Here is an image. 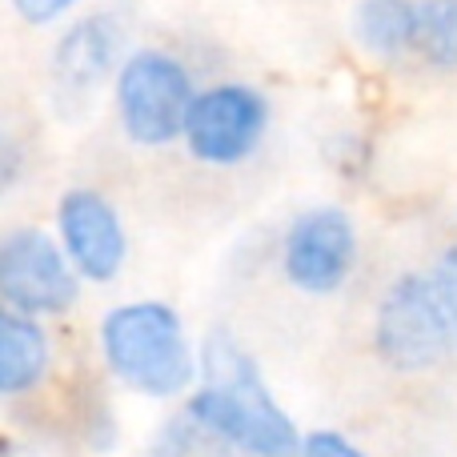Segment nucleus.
Returning a JSON list of instances; mask_svg holds the SVG:
<instances>
[{
    "label": "nucleus",
    "instance_id": "obj_1",
    "mask_svg": "<svg viewBox=\"0 0 457 457\" xmlns=\"http://www.w3.org/2000/svg\"><path fill=\"white\" fill-rule=\"evenodd\" d=\"M201 386L193 389L189 413L205 434L221 437L249 457H293L301 453L297 426L277 405L249 349L225 329H213L201 345Z\"/></svg>",
    "mask_w": 457,
    "mask_h": 457
},
{
    "label": "nucleus",
    "instance_id": "obj_2",
    "mask_svg": "<svg viewBox=\"0 0 457 457\" xmlns=\"http://www.w3.org/2000/svg\"><path fill=\"white\" fill-rule=\"evenodd\" d=\"M104 365L145 397H181L197 381L201 357L185 337V321L165 301H125L101 321Z\"/></svg>",
    "mask_w": 457,
    "mask_h": 457
},
{
    "label": "nucleus",
    "instance_id": "obj_3",
    "mask_svg": "<svg viewBox=\"0 0 457 457\" xmlns=\"http://www.w3.org/2000/svg\"><path fill=\"white\" fill-rule=\"evenodd\" d=\"M197 80L189 64L165 48H133L112 80V109L117 125L141 149H161L185 137Z\"/></svg>",
    "mask_w": 457,
    "mask_h": 457
},
{
    "label": "nucleus",
    "instance_id": "obj_4",
    "mask_svg": "<svg viewBox=\"0 0 457 457\" xmlns=\"http://www.w3.org/2000/svg\"><path fill=\"white\" fill-rule=\"evenodd\" d=\"M457 329L442 305L434 277L402 273L378 301L373 313V345L386 365L402 373L434 370L450 357Z\"/></svg>",
    "mask_w": 457,
    "mask_h": 457
},
{
    "label": "nucleus",
    "instance_id": "obj_5",
    "mask_svg": "<svg viewBox=\"0 0 457 457\" xmlns=\"http://www.w3.org/2000/svg\"><path fill=\"white\" fill-rule=\"evenodd\" d=\"M269 120H273V109L257 85L217 80L197 93L181 141L197 165L237 169L249 157H257V149L265 145Z\"/></svg>",
    "mask_w": 457,
    "mask_h": 457
},
{
    "label": "nucleus",
    "instance_id": "obj_6",
    "mask_svg": "<svg viewBox=\"0 0 457 457\" xmlns=\"http://www.w3.org/2000/svg\"><path fill=\"white\" fill-rule=\"evenodd\" d=\"M80 273L72 269L56 233L37 225L8 228L0 237V301L24 317H61L77 305Z\"/></svg>",
    "mask_w": 457,
    "mask_h": 457
},
{
    "label": "nucleus",
    "instance_id": "obj_7",
    "mask_svg": "<svg viewBox=\"0 0 457 457\" xmlns=\"http://www.w3.org/2000/svg\"><path fill=\"white\" fill-rule=\"evenodd\" d=\"M129 53V32L112 12H88L64 24L48 53V93L56 112L80 117L104 85L112 88Z\"/></svg>",
    "mask_w": 457,
    "mask_h": 457
},
{
    "label": "nucleus",
    "instance_id": "obj_8",
    "mask_svg": "<svg viewBox=\"0 0 457 457\" xmlns=\"http://www.w3.org/2000/svg\"><path fill=\"white\" fill-rule=\"evenodd\" d=\"M357 269V225L341 205H313L285 225L281 273L297 293L329 297Z\"/></svg>",
    "mask_w": 457,
    "mask_h": 457
},
{
    "label": "nucleus",
    "instance_id": "obj_9",
    "mask_svg": "<svg viewBox=\"0 0 457 457\" xmlns=\"http://www.w3.org/2000/svg\"><path fill=\"white\" fill-rule=\"evenodd\" d=\"M56 241L64 245L80 281L109 285L129 261V228L101 189H64L56 201Z\"/></svg>",
    "mask_w": 457,
    "mask_h": 457
},
{
    "label": "nucleus",
    "instance_id": "obj_10",
    "mask_svg": "<svg viewBox=\"0 0 457 457\" xmlns=\"http://www.w3.org/2000/svg\"><path fill=\"white\" fill-rule=\"evenodd\" d=\"M349 32L373 61H405L418 40V0H357Z\"/></svg>",
    "mask_w": 457,
    "mask_h": 457
},
{
    "label": "nucleus",
    "instance_id": "obj_11",
    "mask_svg": "<svg viewBox=\"0 0 457 457\" xmlns=\"http://www.w3.org/2000/svg\"><path fill=\"white\" fill-rule=\"evenodd\" d=\"M48 361H53V349L37 317L4 309L0 313V394L21 397L37 389L48 373Z\"/></svg>",
    "mask_w": 457,
    "mask_h": 457
},
{
    "label": "nucleus",
    "instance_id": "obj_12",
    "mask_svg": "<svg viewBox=\"0 0 457 457\" xmlns=\"http://www.w3.org/2000/svg\"><path fill=\"white\" fill-rule=\"evenodd\" d=\"M413 56L437 72H457V0H418Z\"/></svg>",
    "mask_w": 457,
    "mask_h": 457
},
{
    "label": "nucleus",
    "instance_id": "obj_13",
    "mask_svg": "<svg viewBox=\"0 0 457 457\" xmlns=\"http://www.w3.org/2000/svg\"><path fill=\"white\" fill-rule=\"evenodd\" d=\"M8 4H12V12L21 16L24 24H32V29H45V24L64 21V16H69L72 8L80 4V0H8Z\"/></svg>",
    "mask_w": 457,
    "mask_h": 457
},
{
    "label": "nucleus",
    "instance_id": "obj_14",
    "mask_svg": "<svg viewBox=\"0 0 457 457\" xmlns=\"http://www.w3.org/2000/svg\"><path fill=\"white\" fill-rule=\"evenodd\" d=\"M429 277H434L437 293H442V305H445V313H450V321L457 329V241L442 249V257H437V265Z\"/></svg>",
    "mask_w": 457,
    "mask_h": 457
},
{
    "label": "nucleus",
    "instance_id": "obj_15",
    "mask_svg": "<svg viewBox=\"0 0 457 457\" xmlns=\"http://www.w3.org/2000/svg\"><path fill=\"white\" fill-rule=\"evenodd\" d=\"M197 421L185 413V418H173L165 429L157 434V442H153V457H181L185 450H189V442L197 437Z\"/></svg>",
    "mask_w": 457,
    "mask_h": 457
},
{
    "label": "nucleus",
    "instance_id": "obj_16",
    "mask_svg": "<svg viewBox=\"0 0 457 457\" xmlns=\"http://www.w3.org/2000/svg\"><path fill=\"white\" fill-rule=\"evenodd\" d=\"M301 457H365L349 437H341L337 429H313L301 442Z\"/></svg>",
    "mask_w": 457,
    "mask_h": 457
},
{
    "label": "nucleus",
    "instance_id": "obj_17",
    "mask_svg": "<svg viewBox=\"0 0 457 457\" xmlns=\"http://www.w3.org/2000/svg\"><path fill=\"white\" fill-rule=\"evenodd\" d=\"M21 169H24V149L16 145V137L12 133H4L0 137V189H12L16 185V177H21Z\"/></svg>",
    "mask_w": 457,
    "mask_h": 457
}]
</instances>
